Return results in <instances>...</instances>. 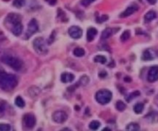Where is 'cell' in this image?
<instances>
[{
    "label": "cell",
    "instance_id": "cell-1",
    "mask_svg": "<svg viewBox=\"0 0 158 131\" xmlns=\"http://www.w3.org/2000/svg\"><path fill=\"white\" fill-rule=\"evenodd\" d=\"M18 84V80L15 75L9 74L0 70V89L4 91H11Z\"/></svg>",
    "mask_w": 158,
    "mask_h": 131
},
{
    "label": "cell",
    "instance_id": "cell-2",
    "mask_svg": "<svg viewBox=\"0 0 158 131\" xmlns=\"http://www.w3.org/2000/svg\"><path fill=\"white\" fill-rule=\"evenodd\" d=\"M1 61L5 64L9 66L14 70L20 71L21 70L23 67V62L20 59L16 56L11 55H3L1 57Z\"/></svg>",
    "mask_w": 158,
    "mask_h": 131
},
{
    "label": "cell",
    "instance_id": "cell-3",
    "mask_svg": "<svg viewBox=\"0 0 158 131\" xmlns=\"http://www.w3.org/2000/svg\"><path fill=\"white\" fill-rule=\"evenodd\" d=\"M96 100L102 105L109 103L112 100V93L108 90H100L96 93Z\"/></svg>",
    "mask_w": 158,
    "mask_h": 131
},
{
    "label": "cell",
    "instance_id": "cell-4",
    "mask_svg": "<svg viewBox=\"0 0 158 131\" xmlns=\"http://www.w3.org/2000/svg\"><path fill=\"white\" fill-rule=\"evenodd\" d=\"M33 48L39 55H46L48 53V49L46 46L43 38L38 37L34 39Z\"/></svg>",
    "mask_w": 158,
    "mask_h": 131
},
{
    "label": "cell",
    "instance_id": "cell-5",
    "mask_svg": "<svg viewBox=\"0 0 158 131\" xmlns=\"http://www.w3.org/2000/svg\"><path fill=\"white\" fill-rule=\"evenodd\" d=\"M22 17L20 15L17 13H9L8 14V16H6V20H5V25H14L15 24L21 22Z\"/></svg>",
    "mask_w": 158,
    "mask_h": 131
},
{
    "label": "cell",
    "instance_id": "cell-6",
    "mask_svg": "<svg viewBox=\"0 0 158 131\" xmlns=\"http://www.w3.org/2000/svg\"><path fill=\"white\" fill-rule=\"evenodd\" d=\"M39 30V25H38L37 21L35 20V19H33L32 20H30V22L28 24V29L27 31H26V39H28L29 37H30L31 35H33L34 33H36V32H38Z\"/></svg>",
    "mask_w": 158,
    "mask_h": 131
},
{
    "label": "cell",
    "instance_id": "cell-7",
    "mask_svg": "<svg viewBox=\"0 0 158 131\" xmlns=\"http://www.w3.org/2000/svg\"><path fill=\"white\" fill-rule=\"evenodd\" d=\"M23 123L25 127L29 129L33 128L36 125L35 116L32 114H26L23 117Z\"/></svg>",
    "mask_w": 158,
    "mask_h": 131
},
{
    "label": "cell",
    "instance_id": "cell-8",
    "mask_svg": "<svg viewBox=\"0 0 158 131\" xmlns=\"http://www.w3.org/2000/svg\"><path fill=\"white\" fill-rule=\"evenodd\" d=\"M53 120L57 123H63L68 118L67 114L64 111H57L52 116Z\"/></svg>",
    "mask_w": 158,
    "mask_h": 131
},
{
    "label": "cell",
    "instance_id": "cell-9",
    "mask_svg": "<svg viewBox=\"0 0 158 131\" xmlns=\"http://www.w3.org/2000/svg\"><path fill=\"white\" fill-rule=\"evenodd\" d=\"M69 35H70V37H72V39H80L83 35V30L79 26H76V25H73V26H71L68 30Z\"/></svg>",
    "mask_w": 158,
    "mask_h": 131
},
{
    "label": "cell",
    "instance_id": "cell-10",
    "mask_svg": "<svg viewBox=\"0 0 158 131\" xmlns=\"http://www.w3.org/2000/svg\"><path fill=\"white\" fill-rule=\"evenodd\" d=\"M147 80L149 82L154 83L158 80V67L157 66H154L150 67L149 69L148 75H147Z\"/></svg>",
    "mask_w": 158,
    "mask_h": 131
},
{
    "label": "cell",
    "instance_id": "cell-11",
    "mask_svg": "<svg viewBox=\"0 0 158 131\" xmlns=\"http://www.w3.org/2000/svg\"><path fill=\"white\" fill-rule=\"evenodd\" d=\"M137 10H138V6H136V5H135V6H131L125 10L124 12H122V13L120 15V18L128 17V16L133 15V14L136 11H137Z\"/></svg>",
    "mask_w": 158,
    "mask_h": 131
},
{
    "label": "cell",
    "instance_id": "cell-12",
    "mask_svg": "<svg viewBox=\"0 0 158 131\" xmlns=\"http://www.w3.org/2000/svg\"><path fill=\"white\" fill-rule=\"evenodd\" d=\"M22 29H23V26H22V22H19V23H16L12 25V28H11V31L14 35L19 36L22 33Z\"/></svg>",
    "mask_w": 158,
    "mask_h": 131
},
{
    "label": "cell",
    "instance_id": "cell-13",
    "mask_svg": "<svg viewBox=\"0 0 158 131\" xmlns=\"http://www.w3.org/2000/svg\"><path fill=\"white\" fill-rule=\"evenodd\" d=\"M74 80V75L70 72H63L61 75V81L64 83H71Z\"/></svg>",
    "mask_w": 158,
    "mask_h": 131
},
{
    "label": "cell",
    "instance_id": "cell-14",
    "mask_svg": "<svg viewBox=\"0 0 158 131\" xmlns=\"http://www.w3.org/2000/svg\"><path fill=\"white\" fill-rule=\"evenodd\" d=\"M96 34H97V30L95 28H90L87 30V33H86V39L88 42H92L96 37Z\"/></svg>",
    "mask_w": 158,
    "mask_h": 131
},
{
    "label": "cell",
    "instance_id": "cell-15",
    "mask_svg": "<svg viewBox=\"0 0 158 131\" xmlns=\"http://www.w3.org/2000/svg\"><path fill=\"white\" fill-rule=\"evenodd\" d=\"M157 18V13L154 11L151 10V11H149L147 13H146L144 16V20L145 21L149 22H151L152 20H154V19Z\"/></svg>",
    "mask_w": 158,
    "mask_h": 131
},
{
    "label": "cell",
    "instance_id": "cell-16",
    "mask_svg": "<svg viewBox=\"0 0 158 131\" xmlns=\"http://www.w3.org/2000/svg\"><path fill=\"white\" fill-rule=\"evenodd\" d=\"M154 58V56L153 55V53H151V51L150 49H146L143 53L142 55V59L143 60H152Z\"/></svg>",
    "mask_w": 158,
    "mask_h": 131
},
{
    "label": "cell",
    "instance_id": "cell-17",
    "mask_svg": "<svg viewBox=\"0 0 158 131\" xmlns=\"http://www.w3.org/2000/svg\"><path fill=\"white\" fill-rule=\"evenodd\" d=\"M146 118L150 120L151 123H157L158 122V113L157 112H151L147 116H146Z\"/></svg>",
    "mask_w": 158,
    "mask_h": 131
},
{
    "label": "cell",
    "instance_id": "cell-18",
    "mask_svg": "<svg viewBox=\"0 0 158 131\" xmlns=\"http://www.w3.org/2000/svg\"><path fill=\"white\" fill-rule=\"evenodd\" d=\"M113 33H114V32L113 31V29H111V28H107V29L104 30V31H103V33H102L101 38L103 39H108V38L111 36Z\"/></svg>",
    "mask_w": 158,
    "mask_h": 131
},
{
    "label": "cell",
    "instance_id": "cell-19",
    "mask_svg": "<svg viewBox=\"0 0 158 131\" xmlns=\"http://www.w3.org/2000/svg\"><path fill=\"white\" fill-rule=\"evenodd\" d=\"M144 103H138L133 106V110L137 114H141L144 111Z\"/></svg>",
    "mask_w": 158,
    "mask_h": 131
},
{
    "label": "cell",
    "instance_id": "cell-20",
    "mask_svg": "<svg viewBox=\"0 0 158 131\" xmlns=\"http://www.w3.org/2000/svg\"><path fill=\"white\" fill-rule=\"evenodd\" d=\"M73 54L76 56V57H82L85 55V50L83 48L80 47H77L73 50Z\"/></svg>",
    "mask_w": 158,
    "mask_h": 131
},
{
    "label": "cell",
    "instance_id": "cell-21",
    "mask_svg": "<svg viewBox=\"0 0 158 131\" xmlns=\"http://www.w3.org/2000/svg\"><path fill=\"white\" fill-rule=\"evenodd\" d=\"M93 60L95 63H101V64H105L107 63V58L102 55L96 56L94 57Z\"/></svg>",
    "mask_w": 158,
    "mask_h": 131
},
{
    "label": "cell",
    "instance_id": "cell-22",
    "mask_svg": "<svg viewBox=\"0 0 158 131\" xmlns=\"http://www.w3.org/2000/svg\"><path fill=\"white\" fill-rule=\"evenodd\" d=\"M15 104L18 107L20 108H23L25 106V101L23 100V99L20 96H18L15 100Z\"/></svg>",
    "mask_w": 158,
    "mask_h": 131
},
{
    "label": "cell",
    "instance_id": "cell-23",
    "mask_svg": "<svg viewBox=\"0 0 158 131\" xmlns=\"http://www.w3.org/2000/svg\"><path fill=\"white\" fill-rule=\"evenodd\" d=\"M39 93H40V90L38 87H36V86H32L31 88L29 89V93L32 96H38Z\"/></svg>",
    "mask_w": 158,
    "mask_h": 131
},
{
    "label": "cell",
    "instance_id": "cell-24",
    "mask_svg": "<svg viewBox=\"0 0 158 131\" xmlns=\"http://www.w3.org/2000/svg\"><path fill=\"white\" fill-rule=\"evenodd\" d=\"M127 130L130 131H137L140 130V126L136 123H131L127 126Z\"/></svg>",
    "mask_w": 158,
    "mask_h": 131
},
{
    "label": "cell",
    "instance_id": "cell-25",
    "mask_svg": "<svg viewBox=\"0 0 158 131\" xmlns=\"http://www.w3.org/2000/svg\"><path fill=\"white\" fill-rule=\"evenodd\" d=\"M89 81H90V80H89V78H88V76H82L81 78H80V80H79V82L77 83V86H86V85H87L88 83H89Z\"/></svg>",
    "mask_w": 158,
    "mask_h": 131
},
{
    "label": "cell",
    "instance_id": "cell-26",
    "mask_svg": "<svg viewBox=\"0 0 158 131\" xmlns=\"http://www.w3.org/2000/svg\"><path fill=\"white\" fill-rule=\"evenodd\" d=\"M100 123L99 121H96V120H93L90 123L89 127H90V130H96L100 128Z\"/></svg>",
    "mask_w": 158,
    "mask_h": 131
},
{
    "label": "cell",
    "instance_id": "cell-27",
    "mask_svg": "<svg viewBox=\"0 0 158 131\" xmlns=\"http://www.w3.org/2000/svg\"><path fill=\"white\" fill-rule=\"evenodd\" d=\"M126 107H127L126 104H125L123 101H121V100H119V101L117 103V104H116V108H117V110H118V111H123V110L126 109Z\"/></svg>",
    "mask_w": 158,
    "mask_h": 131
},
{
    "label": "cell",
    "instance_id": "cell-28",
    "mask_svg": "<svg viewBox=\"0 0 158 131\" xmlns=\"http://www.w3.org/2000/svg\"><path fill=\"white\" fill-rule=\"evenodd\" d=\"M130 37V33L129 30H126L123 33V34L121 35L120 36V39L123 42L127 41V39H129Z\"/></svg>",
    "mask_w": 158,
    "mask_h": 131
},
{
    "label": "cell",
    "instance_id": "cell-29",
    "mask_svg": "<svg viewBox=\"0 0 158 131\" xmlns=\"http://www.w3.org/2000/svg\"><path fill=\"white\" fill-rule=\"evenodd\" d=\"M25 5V0H14L13 6L16 8H22Z\"/></svg>",
    "mask_w": 158,
    "mask_h": 131
},
{
    "label": "cell",
    "instance_id": "cell-30",
    "mask_svg": "<svg viewBox=\"0 0 158 131\" xmlns=\"http://www.w3.org/2000/svg\"><path fill=\"white\" fill-rule=\"evenodd\" d=\"M11 130V127L7 123H0V130L1 131H9Z\"/></svg>",
    "mask_w": 158,
    "mask_h": 131
},
{
    "label": "cell",
    "instance_id": "cell-31",
    "mask_svg": "<svg viewBox=\"0 0 158 131\" xmlns=\"http://www.w3.org/2000/svg\"><path fill=\"white\" fill-rule=\"evenodd\" d=\"M107 20H108V16L105 15V16H100V17L96 18V22H99V23H102V22L107 21Z\"/></svg>",
    "mask_w": 158,
    "mask_h": 131
},
{
    "label": "cell",
    "instance_id": "cell-32",
    "mask_svg": "<svg viewBox=\"0 0 158 131\" xmlns=\"http://www.w3.org/2000/svg\"><path fill=\"white\" fill-rule=\"evenodd\" d=\"M96 0H81V4L83 6H88Z\"/></svg>",
    "mask_w": 158,
    "mask_h": 131
},
{
    "label": "cell",
    "instance_id": "cell-33",
    "mask_svg": "<svg viewBox=\"0 0 158 131\" xmlns=\"http://www.w3.org/2000/svg\"><path fill=\"white\" fill-rule=\"evenodd\" d=\"M139 95H140V92H139V91H135V92H133V93H131L130 95L129 98H127V101H130L132 98L137 97V96H138Z\"/></svg>",
    "mask_w": 158,
    "mask_h": 131
},
{
    "label": "cell",
    "instance_id": "cell-34",
    "mask_svg": "<svg viewBox=\"0 0 158 131\" xmlns=\"http://www.w3.org/2000/svg\"><path fill=\"white\" fill-rule=\"evenodd\" d=\"M6 110V103L5 102H0V114H2Z\"/></svg>",
    "mask_w": 158,
    "mask_h": 131
},
{
    "label": "cell",
    "instance_id": "cell-35",
    "mask_svg": "<svg viewBox=\"0 0 158 131\" xmlns=\"http://www.w3.org/2000/svg\"><path fill=\"white\" fill-rule=\"evenodd\" d=\"M48 3H49L50 6H54V5H56V3H57V0H46Z\"/></svg>",
    "mask_w": 158,
    "mask_h": 131
},
{
    "label": "cell",
    "instance_id": "cell-36",
    "mask_svg": "<svg viewBox=\"0 0 158 131\" xmlns=\"http://www.w3.org/2000/svg\"><path fill=\"white\" fill-rule=\"evenodd\" d=\"M99 76H100L101 78H104V77L107 76V72H105V71H102L101 72H100Z\"/></svg>",
    "mask_w": 158,
    "mask_h": 131
},
{
    "label": "cell",
    "instance_id": "cell-37",
    "mask_svg": "<svg viewBox=\"0 0 158 131\" xmlns=\"http://www.w3.org/2000/svg\"><path fill=\"white\" fill-rule=\"evenodd\" d=\"M146 1L151 5H154L157 2V0H146Z\"/></svg>",
    "mask_w": 158,
    "mask_h": 131
},
{
    "label": "cell",
    "instance_id": "cell-38",
    "mask_svg": "<svg viewBox=\"0 0 158 131\" xmlns=\"http://www.w3.org/2000/svg\"><path fill=\"white\" fill-rule=\"evenodd\" d=\"M124 81H126V82H131L130 77H128V76H127V77H125Z\"/></svg>",
    "mask_w": 158,
    "mask_h": 131
},
{
    "label": "cell",
    "instance_id": "cell-39",
    "mask_svg": "<svg viewBox=\"0 0 158 131\" xmlns=\"http://www.w3.org/2000/svg\"><path fill=\"white\" fill-rule=\"evenodd\" d=\"M105 130L110 131V130H111V129H110V128H107V127H106V128H104V129L103 130V131H105Z\"/></svg>",
    "mask_w": 158,
    "mask_h": 131
},
{
    "label": "cell",
    "instance_id": "cell-40",
    "mask_svg": "<svg viewBox=\"0 0 158 131\" xmlns=\"http://www.w3.org/2000/svg\"><path fill=\"white\" fill-rule=\"evenodd\" d=\"M3 1H4V2H9V0H3Z\"/></svg>",
    "mask_w": 158,
    "mask_h": 131
}]
</instances>
